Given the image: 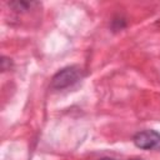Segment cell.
Returning a JSON list of instances; mask_svg holds the SVG:
<instances>
[{"label":"cell","instance_id":"obj_2","mask_svg":"<svg viewBox=\"0 0 160 160\" xmlns=\"http://www.w3.org/2000/svg\"><path fill=\"white\" fill-rule=\"evenodd\" d=\"M132 142L136 148L142 150H151L160 145V134L155 130L138 131L132 136Z\"/></svg>","mask_w":160,"mask_h":160},{"label":"cell","instance_id":"obj_5","mask_svg":"<svg viewBox=\"0 0 160 160\" xmlns=\"http://www.w3.org/2000/svg\"><path fill=\"white\" fill-rule=\"evenodd\" d=\"M10 64H11L10 59H8V58H5V56L1 58V70H2V71L8 70V68H10Z\"/></svg>","mask_w":160,"mask_h":160},{"label":"cell","instance_id":"obj_1","mask_svg":"<svg viewBox=\"0 0 160 160\" xmlns=\"http://www.w3.org/2000/svg\"><path fill=\"white\" fill-rule=\"evenodd\" d=\"M81 78H82L81 68H79L76 65L65 66L52 76L50 88L54 90H64L66 88L75 85Z\"/></svg>","mask_w":160,"mask_h":160},{"label":"cell","instance_id":"obj_4","mask_svg":"<svg viewBox=\"0 0 160 160\" xmlns=\"http://www.w3.org/2000/svg\"><path fill=\"white\" fill-rule=\"evenodd\" d=\"M125 26H126V21H125L122 18H120V16L114 18V20H112V29H114L115 31L121 30V29H124Z\"/></svg>","mask_w":160,"mask_h":160},{"label":"cell","instance_id":"obj_3","mask_svg":"<svg viewBox=\"0 0 160 160\" xmlns=\"http://www.w3.org/2000/svg\"><path fill=\"white\" fill-rule=\"evenodd\" d=\"M9 5L16 11H25V10H29L31 8L32 2H29V1H11V2H9Z\"/></svg>","mask_w":160,"mask_h":160},{"label":"cell","instance_id":"obj_6","mask_svg":"<svg viewBox=\"0 0 160 160\" xmlns=\"http://www.w3.org/2000/svg\"><path fill=\"white\" fill-rule=\"evenodd\" d=\"M99 160H116V159H112V158H101ZM130 160H141V159H130Z\"/></svg>","mask_w":160,"mask_h":160}]
</instances>
